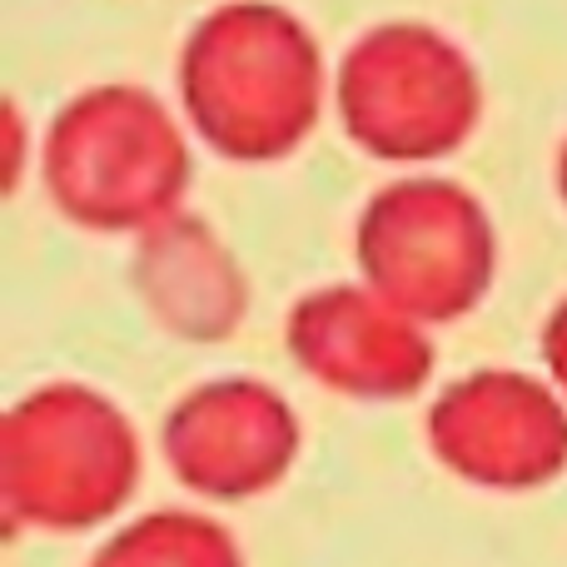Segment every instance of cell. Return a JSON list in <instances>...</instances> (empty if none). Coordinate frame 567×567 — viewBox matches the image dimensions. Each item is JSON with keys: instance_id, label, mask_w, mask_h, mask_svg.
<instances>
[{"instance_id": "cell-1", "label": "cell", "mask_w": 567, "mask_h": 567, "mask_svg": "<svg viewBox=\"0 0 567 567\" xmlns=\"http://www.w3.org/2000/svg\"><path fill=\"white\" fill-rule=\"evenodd\" d=\"M323 50L275 0H229L179 50L189 130L235 165H269L313 135L323 115Z\"/></svg>"}, {"instance_id": "cell-2", "label": "cell", "mask_w": 567, "mask_h": 567, "mask_svg": "<svg viewBox=\"0 0 567 567\" xmlns=\"http://www.w3.org/2000/svg\"><path fill=\"white\" fill-rule=\"evenodd\" d=\"M195 155L150 90L95 85L45 130V189L65 219L100 235H150L179 215Z\"/></svg>"}, {"instance_id": "cell-3", "label": "cell", "mask_w": 567, "mask_h": 567, "mask_svg": "<svg viewBox=\"0 0 567 567\" xmlns=\"http://www.w3.org/2000/svg\"><path fill=\"white\" fill-rule=\"evenodd\" d=\"M140 483L125 409L90 383H45L0 423V508L10 528L80 533L110 523Z\"/></svg>"}, {"instance_id": "cell-4", "label": "cell", "mask_w": 567, "mask_h": 567, "mask_svg": "<svg viewBox=\"0 0 567 567\" xmlns=\"http://www.w3.org/2000/svg\"><path fill=\"white\" fill-rule=\"evenodd\" d=\"M343 135L389 165H433L468 145L483 115V80L453 35L423 20L363 30L333 80Z\"/></svg>"}, {"instance_id": "cell-5", "label": "cell", "mask_w": 567, "mask_h": 567, "mask_svg": "<svg viewBox=\"0 0 567 567\" xmlns=\"http://www.w3.org/2000/svg\"><path fill=\"white\" fill-rule=\"evenodd\" d=\"M353 259L369 289L433 329L478 309L498 249L478 195L443 175H403L363 205Z\"/></svg>"}, {"instance_id": "cell-6", "label": "cell", "mask_w": 567, "mask_h": 567, "mask_svg": "<svg viewBox=\"0 0 567 567\" xmlns=\"http://www.w3.org/2000/svg\"><path fill=\"white\" fill-rule=\"evenodd\" d=\"M429 449L473 488H543L567 468V399L518 369L463 373L433 399Z\"/></svg>"}, {"instance_id": "cell-7", "label": "cell", "mask_w": 567, "mask_h": 567, "mask_svg": "<svg viewBox=\"0 0 567 567\" xmlns=\"http://www.w3.org/2000/svg\"><path fill=\"white\" fill-rule=\"evenodd\" d=\"M284 343L309 379L359 403L413 399L433 379L429 323L403 313L369 284L309 289L289 309Z\"/></svg>"}, {"instance_id": "cell-8", "label": "cell", "mask_w": 567, "mask_h": 567, "mask_svg": "<svg viewBox=\"0 0 567 567\" xmlns=\"http://www.w3.org/2000/svg\"><path fill=\"white\" fill-rule=\"evenodd\" d=\"M165 463L189 493L219 503L269 493L299 458V419L259 379H209L169 409Z\"/></svg>"}, {"instance_id": "cell-9", "label": "cell", "mask_w": 567, "mask_h": 567, "mask_svg": "<svg viewBox=\"0 0 567 567\" xmlns=\"http://www.w3.org/2000/svg\"><path fill=\"white\" fill-rule=\"evenodd\" d=\"M135 279L150 313L179 339L215 343L245 319L249 289L235 255L215 239V229L189 219L185 209L140 239Z\"/></svg>"}, {"instance_id": "cell-10", "label": "cell", "mask_w": 567, "mask_h": 567, "mask_svg": "<svg viewBox=\"0 0 567 567\" xmlns=\"http://www.w3.org/2000/svg\"><path fill=\"white\" fill-rule=\"evenodd\" d=\"M90 567H245L235 533L199 513H145L125 523Z\"/></svg>"}, {"instance_id": "cell-11", "label": "cell", "mask_w": 567, "mask_h": 567, "mask_svg": "<svg viewBox=\"0 0 567 567\" xmlns=\"http://www.w3.org/2000/svg\"><path fill=\"white\" fill-rule=\"evenodd\" d=\"M543 363H548L553 389L567 399V299L548 313V323H543Z\"/></svg>"}, {"instance_id": "cell-12", "label": "cell", "mask_w": 567, "mask_h": 567, "mask_svg": "<svg viewBox=\"0 0 567 567\" xmlns=\"http://www.w3.org/2000/svg\"><path fill=\"white\" fill-rule=\"evenodd\" d=\"M558 195H563V205H567V140H563V150H558Z\"/></svg>"}]
</instances>
